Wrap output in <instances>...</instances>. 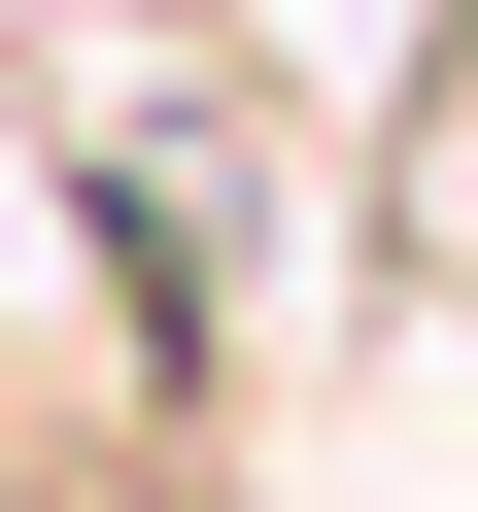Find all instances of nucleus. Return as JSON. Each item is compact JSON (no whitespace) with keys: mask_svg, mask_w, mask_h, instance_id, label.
Instances as JSON below:
<instances>
[{"mask_svg":"<svg viewBox=\"0 0 478 512\" xmlns=\"http://www.w3.org/2000/svg\"><path fill=\"white\" fill-rule=\"evenodd\" d=\"M376 274H410V308H478V35L376 103Z\"/></svg>","mask_w":478,"mask_h":512,"instance_id":"1","label":"nucleus"},{"mask_svg":"<svg viewBox=\"0 0 478 512\" xmlns=\"http://www.w3.org/2000/svg\"><path fill=\"white\" fill-rule=\"evenodd\" d=\"M444 35H478V0H444Z\"/></svg>","mask_w":478,"mask_h":512,"instance_id":"2","label":"nucleus"}]
</instances>
